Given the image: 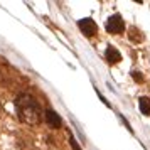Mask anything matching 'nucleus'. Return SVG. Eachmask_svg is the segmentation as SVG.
<instances>
[{
	"label": "nucleus",
	"instance_id": "f257e3e1",
	"mask_svg": "<svg viewBox=\"0 0 150 150\" xmlns=\"http://www.w3.org/2000/svg\"><path fill=\"white\" fill-rule=\"evenodd\" d=\"M17 115L24 123L27 125H39L42 120V110L39 103L35 101L30 95H21L15 101Z\"/></svg>",
	"mask_w": 150,
	"mask_h": 150
},
{
	"label": "nucleus",
	"instance_id": "f03ea898",
	"mask_svg": "<svg viewBox=\"0 0 150 150\" xmlns=\"http://www.w3.org/2000/svg\"><path fill=\"white\" fill-rule=\"evenodd\" d=\"M105 29L110 34H122L123 29H125V22H123V17L120 14H113L111 17H108V21L105 24Z\"/></svg>",
	"mask_w": 150,
	"mask_h": 150
},
{
	"label": "nucleus",
	"instance_id": "7ed1b4c3",
	"mask_svg": "<svg viewBox=\"0 0 150 150\" xmlns=\"http://www.w3.org/2000/svg\"><path fill=\"white\" fill-rule=\"evenodd\" d=\"M78 25H79V29L83 30V34L86 37H93V35L98 34V25H96V22L93 19H81L78 22Z\"/></svg>",
	"mask_w": 150,
	"mask_h": 150
},
{
	"label": "nucleus",
	"instance_id": "20e7f679",
	"mask_svg": "<svg viewBox=\"0 0 150 150\" xmlns=\"http://www.w3.org/2000/svg\"><path fill=\"white\" fill-rule=\"evenodd\" d=\"M46 122H47V125L51 128H59L62 125L61 116L57 115L54 110H47V111H46Z\"/></svg>",
	"mask_w": 150,
	"mask_h": 150
},
{
	"label": "nucleus",
	"instance_id": "39448f33",
	"mask_svg": "<svg viewBox=\"0 0 150 150\" xmlns=\"http://www.w3.org/2000/svg\"><path fill=\"white\" fill-rule=\"evenodd\" d=\"M105 56H106V61H108L110 64H116V62L122 61V54H120V51H118L116 47H113V46H108Z\"/></svg>",
	"mask_w": 150,
	"mask_h": 150
},
{
	"label": "nucleus",
	"instance_id": "423d86ee",
	"mask_svg": "<svg viewBox=\"0 0 150 150\" xmlns=\"http://www.w3.org/2000/svg\"><path fill=\"white\" fill-rule=\"evenodd\" d=\"M128 39L133 42V44H142L145 37H143L142 30H140V29H137L135 25H133V27L128 29Z\"/></svg>",
	"mask_w": 150,
	"mask_h": 150
},
{
	"label": "nucleus",
	"instance_id": "0eeeda50",
	"mask_svg": "<svg viewBox=\"0 0 150 150\" xmlns=\"http://www.w3.org/2000/svg\"><path fill=\"white\" fill-rule=\"evenodd\" d=\"M138 106H140V111H142L143 115L150 116V98L149 96H142L138 100Z\"/></svg>",
	"mask_w": 150,
	"mask_h": 150
},
{
	"label": "nucleus",
	"instance_id": "6e6552de",
	"mask_svg": "<svg viewBox=\"0 0 150 150\" xmlns=\"http://www.w3.org/2000/svg\"><path fill=\"white\" fill-rule=\"evenodd\" d=\"M132 76H133V79H135L137 83H143V76H142V73H138V71H133V73H132Z\"/></svg>",
	"mask_w": 150,
	"mask_h": 150
},
{
	"label": "nucleus",
	"instance_id": "1a4fd4ad",
	"mask_svg": "<svg viewBox=\"0 0 150 150\" xmlns=\"http://www.w3.org/2000/svg\"><path fill=\"white\" fill-rule=\"evenodd\" d=\"M71 145H73V149H74V150H81L79 147H78V143H76V140L73 138V137H71Z\"/></svg>",
	"mask_w": 150,
	"mask_h": 150
}]
</instances>
